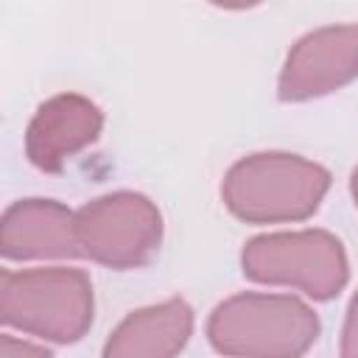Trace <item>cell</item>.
<instances>
[{
  "label": "cell",
  "mask_w": 358,
  "mask_h": 358,
  "mask_svg": "<svg viewBox=\"0 0 358 358\" xmlns=\"http://www.w3.org/2000/svg\"><path fill=\"white\" fill-rule=\"evenodd\" d=\"M330 182V171L313 159L291 151H257L224 173L221 199L243 224H296L322 207Z\"/></svg>",
  "instance_id": "6da1fadb"
},
{
  "label": "cell",
  "mask_w": 358,
  "mask_h": 358,
  "mask_svg": "<svg viewBox=\"0 0 358 358\" xmlns=\"http://www.w3.org/2000/svg\"><path fill=\"white\" fill-rule=\"evenodd\" d=\"M103 131V112L81 92H59L36 106L25 129V157L45 173H62L64 165L90 148Z\"/></svg>",
  "instance_id": "52a82bcc"
},
{
  "label": "cell",
  "mask_w": 358,
  "mask_h": 358,
  "mask_svg": "<svg viewBox=\"0 0 358 358\" xmlns=\"http://www.w3.org/2000/svg\"><path fill=\"white\" fill-rule=\"evenodd\" d=\"M0 316L8 327L28 336L76 344L95 319L92 280L81 268H6L0 277Z\"/></svg>",
  "instance_id": "3957f363"
},
{
  "label": "cell",
  "mask_w": 358,
  "mask_h": 358,
  "mask_svg": "<svg viewBox=\"0 0 358 358\" xmlns=\"http://www.w3.org/2000/svg\"><path fill=\"white\" fill-rule=\"evenodd\" d=\"M319 333L313 308L291 294L243 291L207 316V341L227 358H302Z\"/></svg>",
  "instance_id": "7a4b0ae2"
},
{
  "label": "cell",
  "mask_w": 358,
  "mask_h": 358,
  "mask_svg": "<svg viewBox=\"0 0 358 358\" xmlns=\"http://www.w3.org/2000/svg\"><path fill=\"white\" fill-rule=\"evenodd\" d=\"M241 271L252 282L288 285L310 299H333L350 280L344 243L327 229L266 232L243 243Z\"/></svg>",
  "instance_id": "277c9868"
},
{
  "label": "cell",
  "mask_w": 358,
  "mask_h": 358,
  "mask_svg": "<svg viewBox=\"0 0 358 358\" xmlns=\"http://www.w3.org/2000/svg\"><path fill=\"white\" fill-rule=\"evenodd\" d=\"M193 336V308L182 296L131 310L106 338L101 358H176Z\"/></svg>",
  "instance_id": "9c48e42d"
},
{
  "label": "cell",
  "mask_w": 358,
  "mask_h": 358,
  "mask_svg": "<svg viewBox=\"0 0 358 358\" xmlns=\"http://www.w3.org/2000/svg\"><path fill=\"white\" fill-rule=\"evenodd\" d=\"M338 358H358V291L352 294V299L347 305V313H344Z\"/></svg>",
  "instance_id": "30bf717a"
},
{
  "label": "cell",
  "mask_w": 358,
  "mask_h": 358,
  "mask_svg": "<svg viewBox=\"0 0 358 358\" xmlns=\"http://www.w3.org/2000/svg\"><path fill=\"white\" fill-rule=\"evenodd\" d=\"M350 196H352V201H355V207H358V165H355L352 173H350Z\"/></svg>",
  "instance_id": "7c38bea8"
},
{
  "label": "cell",
  "mask_w": 358,
  "mask_h": 358,
  "mask_svg": "<svg viewBox=\"0 0 358 358\" xmlns=\"http://www.w3.org/2000/svg\"><path fill=\"white\" fill-rule=\"evenodd\" d=\"M6 260L78 257L76 213L56 199H17L0 218Z\"/></svg>",
  "instance_id": "ba28073f"
},
{
  "label": "cell",
  "mask_w": 358,
  "mask_h": 358,
  "mask_svg": "<svg viewBox=\"0 0 358 358\" xmlns=\"http://www.w3.org/2000/svg\"><path fill=\"white\" fill-rule=\"evenodd\" d=\"M78 255L129 271L154 260L162 243V213L137 190H112L76 210Z\"/></svg>",
  "instance_id": "5b68a950"
},
{
  "label": "cell",
  "mask_w": 358,
  "mask_h": 358,
  "mask_svg": "<svg viewBox=\"0 0 358 358\" xmlns=\"http://www.w3.org/2000/svg\"><path fill=\"white\" fill-rule=\"evenodd\" d=\"M0 358H53V355H50V350L42 347V344L17 338V336H11V333H3V336H0Z\"/></svg>",
  "instance_id": "8fae6325"
},
{
  "label": "cell",
  "mask_w": 358,
  "mask_h": 358,
  "mask_svg": "<svg viewBox=\"0 0 358 358\" xmlns=\"http://www.w3.org/2000/svg\"><path fill=\"white\" fill-rule=\"evenodd\" d=\"M358 76V25H324L299 36L277 76V98L302 103L347 87Z\"/></svg>",
  "instance_id": "8992f818"
}]
</instances>
